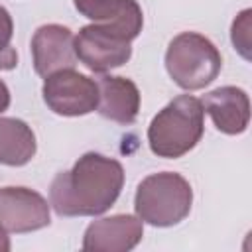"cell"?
Returning <instances> with one entry per match:
<instances>
[{
	"mask_svg": "<svg viewBox=\"0 0 252 252\" xmlns=\"http://www.w3.org/2000/svg\"><path fill=\"white\" fill-rule=\"evenodd\" d=\"M122 187V163L89 152L69 171L55 175L49 187V205L59 217H96L116 203Z\"/></svg>",
	"mask_w": 252,
	"mask_h": 252,
	"instance_id": "1",
	"label": "cell"
},
{
	"mask_svg": "<svg viewBox=\"0 0 252 252\" xmlns=\"http://www.w3.org/2000/svg\"><path fill=\"white\" fill-rule=\"evenodd\" d=\"M205 110L197 96L179 94L167 102L148 126V144L158 158L177 159L203 138Z\"/></svg>",
	"mask_w": 252,
	"mask_h": 252,
	"instance_id": "2",
	"label": "cell"
},
{
	"mask_svg": "<svg viewBox=\"0 0 252 252\" xmlns=\"http://www.w3.org/2000/svg\"><path fill=\"white\" fill-rule=\"evenodd\" d=\"M193 205V189L189 181L175 171L152 173L140 181L134 197L136 217L152 226L179 224Z\"/></svg>",
	"mask_w": 252,
	"mask_h": 252,
	"instance_id": "3",
	"label": "cell"
},
{
	"mask_svg": "<svg viewBox=\"0 0 252 252\" xmlns=\"http://www.w3.org/2000/svg\"><path fill=\"white\" fill-rule=\"evenodd\" d=\"M222 67V57L215 43L197 33L181 32L165 51V69L173 83L185 91H199L211 85Z\"/></svg>",
	"mask_w": 252,
	"mask_h": 252,
	"instance_id": "4",
	"label": "cell"
},
{
	"mask_svg": "<svg viewBox=\"0 0 252 252\" xmlns=\"http://www.w3.org/2000/svg\"><path fill=\"white\" fill-rule=\"evenodd\" d=\"M132 41L112 26L91 24L75 35V55L93 73L122 67L132 57Z\"/></svg>",
	"mask_w": 252,
	"mask_h": 252,
	"instance_id": "5",
	"label": "cell"
},
{
	"mask_svg": "<svg viewBox=\"0 0 252 252\" xmlns=\"http://www.w3.org/2000/svg\"><path fill=\"white\" fill-rule=\"evenodd\" d=\"M41 94L49 110L59 116H83L98 106V83L75 69H61L45 77Z\"/></svg>",
	"mask_w": 252,
	"mask_h": 252,
	"instance_id": "6",
	"label": "cell"
},
{
	"mask_svg": "<svg viewBox=\"0 0 252 252\" xmlns=\"http://www.w3.org/2000/svg\"><path fill=\"white\" fill-rule=\"evenodd\" d=\"M51 222L49 203L28 187H0V224L8 232H33Z\"/></svg>",
	"mask_w": 252,
	"mask_h": 252,
	"instance_id": "7",
	"label": "cell"
},
{
	"mask_svg": "<svg viewBox=\"0 0 252 252\" xmlns=\"http://www.w3.org/2000/svg\"><path fill=\"white\" fill-rule=\"evenodd\" d=\"M32 57L35 73L43 79L55 71L73 69L77 63L73 32L59 24L37 28L32 37Z\"/></svg>",
	"mask_w": 252,
	"mask_h": 252,
	"instance_id": "8",
	"label": "cell"
},
{
	"mask_svg": "<svg viewBox=\"0 0 252 252\" xmlns=\"http://www.w3.org/2000/svg\"><path fill=\"white\" fill-rule=\"evenodd\" d=\"M144 222L134 215H112L91 222L83 236V250L128 252L140 244Z\"/></svg>",
	"mask_w": 252,
	"mask_h": 252,
	"instance_id": "9",
	"label": "cell"
},
{
	"mask_svg": "<svg viewBox=\"0 0 252 252\" xmlns=\"http://www.w3.org/2000/svg\"><path fill=\"white\" fill-rule=\"evenodd\" d=\"M203 110L211 116L215 128L222 134L236 136L248 128L250 122V98L246 91L226 85L207 93L201 100Z\"/></svg>",
	"mask_w": 252,
	"mask_h": 252,
	"instance_id": "10",
	"label": "cell"
},
{
	"mask_svg": "<svg viewBox=\"0 0 252 252\" xmlns=\"http://www.w3.org/2000/svg\"><path fill=\"white\" fill-rule=\"evenodd\" d=\"M81 16L93 24L112 26L130 41L136 39L144 26V14L136 0H73Z\"/></svg>",
	"mask_w": 252,
	"mask_h": 252,
	"instance_id": "11",
	"label": "cell"
},
{
	"mask_svg": "<svg viewBox=\"0 0 252 252\" xmlns=\"http://www.w3.org/2000/svg\"><path fill=\"white\" fill-rule=\"evenodd\" d=\"M96 110L116 122V124H132L140 110V91L134 81L126 77L104 75L98 79V106Z\"/></svg>",
	"mask_w": 252,
	"mask_h": 252,
	"instance_id": "12",
	"label": "cell"
},
{
	"mask_svg": "<svg viewBox=\"0 0 252 252\" xmlns=\"http://www.w3.org/2000/svg\"><path fill=\"white\" fill-rule=\"evenodd\" d=\"M37 142L33 130L20 118L0 116V163L20 167L32 161Z\"/></svg>",
	"mask_w": 252,
	"mask_h": 252,
	"instance_id": "13",
	"label": "cell"
},
{
	"mask_svg": "<svg viewBox=\"0 0 252 252\" xmlns=\"http://www.w3.org/2000/svg\"><path fill=\"white\" fill-rule=\"evenodd\" d=\"M14 22L10 12L0 6V71H12L18 65V53L12 47Z\"/></svg>",
	"mask_w": 252,
	"mask_h": 252,
	"instance_id": "14",
	"label": "cell"
},
{
	"mask_svg": "<svg viewBox=\"0 0 252 252\" xmlns=\"http://www.w3.org/2000/svg\"><path fill=\"white\" fill-rule=\"evenodd\" d=\"M250 16H252V10H242L234 22H232V30H230V39H232V45L234 49L246 59L250 61Z\"/></svg>",
	"mask_w": 252,
	"mask_h": 252,
	"instance_id": "15",
	"label": "cell"
},
{
	"mask_svg": "<svg viewBox=\"0 0 252 252\" xmlns=\"http://www.w3.org/2000/svg\"><path fill=\"white\" fill-rule=\"evenodd\" d=\"M10 106V91L6 87V83L0 79V114Z\"/></svg>",
	"mask_w": 252,
	"mask_h": 252,
	"instance_id": "16",
	"label": "cell"
},
{
	"mask_svg": "<svg viewBox=\"0 0 252 252\" xmlns=\"http://www.w3.org/2000/svg\"><path fill=\"white\" fill-rule=\"evenodd\" d=\"M10 250V240H8V230L0 224V252H8Z\"/></svg>",
	"mask_w": 252,
	"mask_h": 252,
	"instance_id": "17",
	"label": "cell"
}]
</instances>
